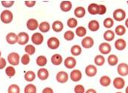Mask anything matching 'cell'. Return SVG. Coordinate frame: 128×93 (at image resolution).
<instances>
[{
	"label": "cell",
	"instance_id": "cell-1",
	"mask_svg": "<svg viewBox=\"0 0 128 93\" xmlns=\"http://www.w3.org/2000/svg\"><path fill=\"white\" fill-rule=\"evenodd\" d=\"M0 19L4 24H9L13 20V14L9 10H4L0 14Z\"/></svg>",
	"mask_w": 128,
	"mask_h": 93
},
{
	"label": "cell",
	"instance_id": "cell-2",
	"mask_svg": "<svg viewBox=\"0 0 128 93\" xmlns=\"http://www.w3.org/2000/svg\"><path fill=\"white\" fill-rule=\"evenodd\" d=\"M126 11L122 8L115 9L113 12V20L116 21H122L126 17Z\"/></svg>",
	"mask_w": 128,
	"mask_h": 93
},
{
	"label": "cell",
	"instance_id": "cell-3",
	"mask_svg": "<svg viewBox=\"0 0 128 93\" xmlns=\"http://www.w3.org/2000/svg\"><path fill=\"white\" fill-rule=\"evenodd\" d=\"M47 46L50 49H57L60 46V41L56 37H50L47 40Z\"/></svg>",
	"mask_w": 128,
	"mask_h": 93
},
{
	"label": "cell",
	"instance_id": "cell-4",
	"mask_svg": "<svg viewBox=\"0 0 128 93\" xmlns=\"http://www.w3.org/2000/svg\"><path fill=\"white\" fill-rule=\"evenodd\" d=\"M8 61L12 66H17L20 62V55L16 52H11L8 55Z\"/></svg>",
	"mask_w": 128,
	"mask_h": 93
},
{
	"label": "cell",
	"instance_id": "cell-5",
	"mask_svg": "<svg viewBox=\"0 0 128 93\" xmlns=\"http://www.w3.org/2000/svg\"><path fill=\"white\" fill-rule=\"evenodd\" d=\"M98 51L102 55H108L112 51V46L108 42H102L98 46Z\"/></svg>",
	"mask_w": 128,
	"mask_h": 93
},
{
	"label": "cell",
	"instance_id": "cell-6",
	"mask_svg": "<svg viewBox=\"0 0 128 93\" xmlns=\"http://www.w3.org/2000/svg\"><path fill=\"white\" fill-rule=\"evenodd\" d=\"M94 45V39L90 36H86L83 38L81 41V45L82 47L86 49H91Z\"/></svg>",
	"mask_w": 128,
	"mask_h": 93
},
{
	"label": "cell",
	"instance_id": "cell-7",
	"mask_svg": "<svg viewBox=\"0 0 128 93\" xmlns=\"http://www.w3.org/2000/svg\"><path fill=\"white\" fill-rule=\"evenodd\" d=\"M29 41V35L25 32H20L18 34V43L20 45H26Z\"/></svg>",
	"mask_w": 128,
	"mask_h": 93
},
{
	"label": "cell",
	"instance_id": "cell-8",
	"mask_svg": "<svg viewBox=\"0 0 128 93\" xmlns=\"http://www.w3.org/2000/svg\"><path fill=\"white\" fill-rule=\"evenodd\" d=\"M117 71L121 77H126L128 75V64L126 63H120L118 66Z\"/></svg>",
	"mask_w": 128,
	"mask_h": 93
},
{
	"label": "cell",
	"instance_id": "cell-9",
	"mask_svg": "<svg viewBox=\"0 0 128 93\" xmlns=\"http://www.w3.org/2000/svg\"><path fill=\"white\" fill-rule=\"evenodd\" d=\"M64 67L66 68H68V69H73L76 65V61L74 57L70 56V57H68V58H66L64 59Z\"/></svg>",
	"mask_w": 128,
	"mask_h": 93
},
{
	"label": "cell",
	"instance_id": "cell-10",
	"mask_svg": "<svg viewBox=\"0 0 128 93\" xmlns=\"http://www.w3.org/2000/svg\"><path fill=\"white\" fill-rule=\"evenodd\" d=\"M70 78L73 82H79L82 79V73L80 70L75 69L70 72Z\"/></svg>",
	"mask_w": 128,
	"mask_h": 93
},
{
	"label": "cell",
	"instance_id": "cell-11",
	"mask_svg": "<svg viewBox=\"0 0 128 93\" xmlns=\"http://www.w3.org/2000/svg\"><path fill=\"white\" fill-rule=\"evenodd\" d=\"M85 74L89 77H93L97 74V67L93 64H90L85 68Z\"/></svg>",
	"mask_w": 128,
	"mask_h": 93
},
{
	"label": "cell",
	"instance_id": "cell-12",
	"mask_svg": "<svg viewBox=\"0 0 128 93\" xmlns=\"http://www.w3.org/2000/svg\"><path fill=\"white\" fill-rule=\"evenodd\" d=\"M31 41L34 45H40L44 41V37L40 33H34L31 36Z\"/></svg>",
	"mask_w": 128,
	"mask_h": 93
},
{
	"label": "cell",
	"instance_id": "cell-13",
	"mask_svg": "<svg viewBox=\"0 0 128 93\" xmlns=\"http://www.w3.org/2000/svg\"><path fill=\"white\" fill-rule=\"evenodd\" d=\"M68 78H69V76H68V73H66L65 71H59L56 74V80L59 83H67L68 80Z\"/></svg>",
	"mask_w": 128,
	"mask_h": 93
},
{
	"label": "cell",
	"instance_id": "cell-14",
	"mask_svg": "<svg viewBox=\"0 0 128 93\" xmlns=\"http://www.w3.org/2000/svg\"><path fill=\"white\" fill-rule=\"evenodd\" d=\"M27 27L29 30L34 31L39 28V23L37 20L34 18H30L27 21Z\"/></svg>",
	"mask_w": 128,
	"mask_h": 93
},
{
	"label": "cell",
	"instance_id": "cell-15",
	"mask_svg": "<svg viewBox=\"0 0 128 93\" xmlns=\"http://www.w3.org/2000/svg\"><path fill=\"white\" fill-rule=\"evenodd\" d=\"M113 86L117 89H122L125 86V80L122 77H116L113 80Z\"/></svg>",
	"mask_w": 128,
	"mask_h": 93
},
{
	"label": "cell",
	"instance_id": "cell-16",
	"mask_svg": "<svg viewBox=\"0 0 128 93\" xmlns=\"http://www.w3.org/2000/svg\"><path fill=\"white\" fill-rule=\"evenodd\" d=\"M114 47L118 51H123L126 47V41L124 39L120 38V39H117L115 41V42H114Z\"/></svg>",
	"mask_w": 128,
	"mask_h": 93
},
{
	"label": "cell",
	"instance_id": "cell-17",
	"mask_svg": "<svg viewBox=\"0 0 128 93\" xmlns=\"http://www.w3.org/2000/svg\"><path fill=\"white\" fill-rule=\"evenodd\" d=\"M49 76L48 70L46 68H40L39 71H37V77L40 80H46L48 79Z\"/></svg>",
	"mask_w": 128,
	"mask_h": 93
},
{
	"label": "cell",
	"instance_id": "cell-18",
	"mask_svg": "<svg viewBox=\"0 0 128 93\" xmlns=\"http://www.w3.org/2000/svg\"><path fill=\"white\" fill-rule=\"evenodd\" d=\"M100 24L99 22L96 20H92L89 22L88 24V28L92 32H96L99 30Z\"/></svg>",
	"mask_w": 128,
	"mask_h": 93
},
{
	"label": "cell",
	"instance_id": "cell-19",
	"mask_svg": "<svg viewBox=\"0 0 128 93\" xmlns=\"http://www.w3.org/2000/svg\"><path fill=\"white\" fill-rule=\"evenodd\" d=\"M51 62L55 66H58L63 62V58L59 54H55L51 58Z\"/></svg>",
	"mask_w": 128,
	"mask_h": 93
},
{
	"label": "cell",
	"instance_id": "cell-20",
	"mask_svg": "<svg viewBox=\"0 0 128 93\" xmlns=\"http://www.w3.org/2000/svg\"><path fill=\"white\" fill-rule=\"evenodd\" d=\"M60 8L64 12H68L72 8V3L70 1H62L60 3Z\"/></svg>",
	"mask_w": 128,
	"mask_h": 93
},
{
	"label": "cell",
	"instance_id": "cell-21",
	"mask_svg": "<svg viewBox=\"0 0 128 93\" xmlns=\"http://www.w3.org/2000/svg\"><path fill=\"white\" fill-rule=\"evenodd\" d=\"M6 41L10 45L15 44L16 42H18V35H16V33L13 32L8 33L6 36Z\"/></svg>",
	"mask_w": 128,
	"mask_h": 93
},
{
	"label": "cell",
	"instance_id": "cell-22",
	"mask_svg": "<svg viewBox=\"0 0 128 93\" xmlns=\"http://www.w3.org/2000/svg\"><path fill=\"white\" fill-rule=\"evenodd\" d=\"M74 15L78 18H82L86 14V9L82 6H78L74 9Z\"/></svg>",
	"mask_w": 128,
	"mask_h": 93
},
{
	"label": "cell",
	"instance_id": "cell-23",
	"mask_svg": "<svg viewBox=\"0 0 128 93\" xmlns=\"http://www.w3.org/2000/svg\"><path fill=\"white\" fill-rule=\"evenodd\" d=\"M64 29V24L61 20H56L52 23V30L56 33H60Z\"/></svg>",
	"mask_w": 128,
	"mask_h": 93
},
{
	"label": "cell",
	"instance_id": "cell-24",
	"mask_svg": "<svg viewBox=\"0 0 128 93\" xmlns=\"http://www.w3.org/2000/svg\"><path fill=\"white\" fill-rule=\"evenodd\" d=\"M87 10L91 15H96L98 13V5L96 3H91L89 5Z\"/></svg>",
	"mask_w": 128,
	"mask_h": 93
},
{
	"label": "cell",
	"instance_id": "cell-25",
	"mask_svg": "<svg viewBox=\"0 0 128 93\" xmlns=\"http://www.w3.org/2000/svg\"><path fill=\"white\" fill-rule=\"evenodd\" d=\"M114 37H115V33L112 30H108L106 31L103 34V38L106 41V42L112 41L114 39Z\"/></svg>",
	"mask_w": 128,
	"mask_h": 93
},
{
	"label": "cell",
	"instance_id": "cell-26",
	"mask_svg": "<svg viewBox=\"0 0 128 93\" xmlns=\"http://www.w3.org/2000/svg\"><path fill=\"white\" fill-rule=\"evenodd\" d=\"M70 53L74 56H79L82 53V48L79 45H74L70 49Z\"/></svg>",
	"mask_w": 128,
	"mask_h": 93
},
{
	"label": "cell",
	"instance_id": "cell-27",
	"mask_svg": "<svg viewBox=\"0 0 128 93\" xmlns=\"http://www.w3.org/2000/svg\"><path fill=\"white\" fill-rule=\"evenodd\" d=\"M111 83H112L111 78L106 75L101 77V78L99 79V83L101 84V86L104 87H108V86H110Z\"/></svg>",
	"mask_w": 128,
	"mask_h": 93
},
{
	"label": "cell",
	"instance_id": "cell-28",
	"mask_svg": "<svg viewBox=\"0 0 128 93\" xmlns=\"http://www.w3.org/2000/svg\"><path fill=\"white\" fill-rule=\"evenodd\" d=\"M51 26L47 21H42L39 24V29L42 33H47L50 30Z\"/></svg>",
	"mask_w": 128,
	"mask_h": 93
},
{
	"label": "cell",
	"instance_id": "cell-29",
	"mask_svg": "<svg viewBox=\"0 0 128 93\" xmlns=\"http://www.w3.org/2000/svg\"><path fill=\"white\" fill-rule=\"evenodd\" d=\"M94 63L96 66L101 67L102 65H104V64L106 63V58L103 55H96L94 58Z\"/></svg>",
	"mask_w": 128,
	"mask_h": 93
},
{
	"label": "cell",
	"instance_id": "cell-30",
	"mask_svg": "<svg viewBox=\"0 0 128 93\" xmlns=\"http://www.w3.org/2000/svg\"><path fill=\"white\" fill-rule=\"evenodd\" d=\"M107 61H108V64L110 66L114 67V66H116L118 64V58L115 55H110L108 57Z\"/></svg>",
	"mask_w": 128,
	"mask_h": 93
},
{
	"label": "cell",
	"instance_id": "cell-31",
	"mask_svg": "<svg viewBox=\"0 0 128 93\" xmlns=\"http://www.w3.org/2000/svg\"><path fill=\"white\" fill-rule=\"evenodd\" d=\"M86 29L83 27V26H80L78 27H76V30H75V33L78 37H84L86 35Z\"/></svg>",
	"mask_w": 128,
	"mask_h": 93
},
{
	"label": "cell",
	"instance_id": "cell-32",
	"mask_svg": "<svg viewBox=\"0 0 128 93\" xmlns=\"http://www.w3.org/2000/svg\"><path fill=\"white\" fill-rule=\"evenodd\" d=\"M35 78H36V74L32 71H29L24 74V79L28 82H32L35 80Z\"/></svg>",
	"mask_w": 128,
	"mask_h": 93
},
{
	"label": "cell",
	"instance_id": "cell-33",
	"mask_svg": "<svg viewBox=\"0 0 128 93\" xmlns=\"http://www.w3.org/2000/svg\"><path fill=\"white\" fill-rule=\"evenodd\" d=\"M36 64L39 67H44L47 64V58L44 55H40V56L37 57V58L36 60Z\"/></svg>",
	"mask_w": 128,
	"mask_h": 93
},
{
	"label": "cell",
	"instance_id": "cell-34",
	"mask_svg": "<svg viewBox=\"0 0 128 93\" xmlns=\"http://www.w3.org/2000/svg\"><path fill=\"white\" fill-rule=\"evenodd\" d=\"M114 33L119 36H124L125 33H126V28L124 25H118L115 27V30H114Z\"/></svg>",
	"mask_w": 128,
	"mask_h": 93
},
{
	"label": "cell",
	"instance_id": "cell-35",
	"mask_svg": "<svg viewBox=\"0 0 128 93\" xmlns=\"http://www.w3.org/2000/svg\"><path fill=\"white\" fill-rule=\"evenodd\" d=\"M24 51L26 52V54H28V55H33L36 52V49L33 45L29 44L25 46Z\"/></svg>",
	"mask_w": 128,
	"mask_h": 93
},
{
	"label": "cell",
	"instance_id": "cell-36",
	"mask_svg": "<svg viewBox=\"0 0 128 93\" xmlns=\"http://www.w3.org/2000/svg\"><path fill=\"white\" fill-rule=\"evenodd\" d=\"M24 93H36V87L34 84H28L24 88Z\"/></svg>",
	"mask_w": 128,
	"mask_h": 93
},
{
	"label": "cell",
	"instance_id": "cell-37",
	"mask_svg": "<svg viewBox=\"0 0 128 93\" xmlns=\"http://www.w3.org/2000/svg\"><path fill=\"white\" fill-rule=\"evenodd\" d=\"M78 21L76 19L74 18V17H70L68 20L67 21V25L68 27L70 28H75L76 27V26H78Z\"/></svg>",
	"mask_w": 128,
	"mask_h": 93
},
{
	"label": "cell",
	"instance_id": "cell-38",
	"mask_svg": "<svg viewBox=\"0 0 128 93\" xmlns=\"http://www.w3.org/2000/svg\"><path fill=\"white\" fill-rule=\"evenodd\" d=\"M103 25L107 29L112 28L113 27V25H114V20H113V18H111V17L106 18L104 20V21H103Z\"/></svg>",
	"mask_w": 128,
	"mask_h": 93
},
{
	"label": "cell",
	"instance_id": "cell-39",
	"mask_svg": "<svg viewBox=\"0 0 128 93\" xmlns=\"http://www.w3.org/2000/svg\"><path fill=\"white\" fill-rule=\"evenodd\" d=\"M15 74H16V71H15L14 67H13L12 66H9L6 68V74L8 77H12L15 75Z\"/></svg>",
	"mask_w": 128,
	"mask_h": 93
},
{
	"label": "cell",
	"instance_id": "cell-40",
	"mask_svg": "<svg viewBox=\"0 0 128 93\" xmlns=\"http://www.w3.org/2000/svg\"><path fill=\"white\" fill-rule=\"evenodd\" d=\"M20 87L17 84H12L8 89V93H20Z\"/></svg>",
	"mask_w": 128,
	"mask_h": 93
},
{
	"label": "cell",
	"instance_id": "cell-41",
	"mask_svg": "<svg viewBox=\"0 0 128 93\" xmlns=\"http://www.w3.org/2000/svg\"><path fill=\"white\" fill-rule=\"evenodd\" d=\"M75 33L71 30H67L64 34V38L67 41H71L74 39Z\"/></svg>",
	"mask_w": 128,
	"mask_h": 93
},
{
	"label": "cell",
	"instance_id": "cell-42",
	"mask_svg": "<svg viewBox=\"0 0 128 93\" xmlns=\"http://www.w3.org/2000/svg\"><path fill=\"white\" fill-rule=\"evenodd\" d=\"M74 91L75 93H85V88L83 85L81 84H79V85H76L75 86L74 89Z\"/></svg>",
	"mask_w": 128,
	"mask_h": 93
},
{
	"label": "cell",
	"instance_id": "cell-43",
	"mask_svg": "<svg viewBox=\"0 0 128 93\" xmlns=\"http://www.w3.org/2000/svg\"><path fill=\"white\" fill-rule=\"evenodd\" d=\"M30 55H28V54H24L20 59V62L24 65H28L30 63Z\"/></svg>",
	"mask_w": 128,
	"mask_h": 93
},
{
	"label": "cell",
	"instance_id": "cell-44",
	"mask_svg": "<svg viewBox=\"0 0 128 93\" xmlns=\"http://www.w3.org/2000/svg\"><path fill=\"white\" fill-rule=\"evenodd\" d=\"M1 3H2L3 7H5V8H10V7H12L14 5V1H13V0H10V1H9V0H5V1H2Z\"/></svg>",
	"mask_w": 128,
	"mask_h": 93
},
{
	"label": "cell",
	"instance_id": "cell-45",
	"mask_svg": "<svg viewBox=\"0 0 128 93\" xmlns=\"http://www.w3.org/2000/svg\"><path fill=\"white\" fill-rule=\"evenodd\" d=\"M107 11V8L105 5H98V13L99 15H104Z\"/></svg>",
	"mask_w": 128,
	"mask_h": 93
},
{
	"label": "cell",
	"instance_id": "cell-46",
	"mask_svg": "<svg viewBox=\"0 0 128 93\" xmlns=\"http://www.w3.org/2000/svg\"><path fill=\"white\" fill-rule=\"evenodd\" d=\"M36 1H33V0H30V1H28V0H27V1L24 2V4L25 5H26L27 7L28 8H32L34 7L35 5H36Z\"/></svg>",
	"mask_w": 128,
	"mask_h": 93
},
{
	"label": "cell",
	"instance_id": "cell-47",
	"mask_svg": "<svg viewBox=\"0 0 128 93\" xmlns=\"http://www.w3.org/2000/svg\"><path fill=\"white\" fill-rule=\"evenodd\" d=\"M6 66V61L4 58H0V70H2Z\"/></svg>",
	"mask_w": 128,
	"mask_h": 93
},
{
	"label": "cell",
	"instance_id": "cell-48",
	"mask_svg": "<svg viewBox=\"0 0 128 93\" xmlns=\"http://www.w3.org/2000/svg\"><path fill=\"white\" fill-rule=\"evenodd\" d=\"M42 93H54V91H53V89L52 88H50V87H46L42 91Z\"/></svg>",
	"mask_w": 128,
	"mask_h": 93
},
{
	"label": "cell",
	"instance_id": "cell-49",
	"mask_svg": "<svg viewBox=\"0 0 128 93\" xmlns=\"http://www.w3.org/2000/svg\"><path fill=\"white\" fill-rule=\"evenodd\" d=\"M85 93H97V92L94 89H89L85 92Z\"/></svg>",
	"mask_w": 128,
	"mask_h": 93
},
{
	"label": "cell",
	"instance_id": "cell-50",
	"mask_svg": "<svg viewBox=\"0 0 128 93\" xmlns=\"http://www.w3.org/2000/svg\"><path fill=\"white\" fill-rule=\"evenodd\" d=\"M125 27L126 28H128V18L126 19V20H125Z\"/></svg>",
	"mask_w": 128,
	"mask_h": 93
},
{
	"label": "cell",
	"instance_id": "cell-51",
	"mask_svg": "<svg viewBox=\"0 0 128 93\" xmlns=\"http://www.w3.org/2000/svg\"><path fill=\"white\" fill-rule=\"evenodd\" d=\"M125 93H128V86L125 89Z\"/></svg>",
	"mask_w": 128,
	"mask_h": 93
},
{
	"label": "cell",
	"instance_id": "cell-52",
	"mask_svg": "<svg viewBox=\"0 0 128 93\" xmlns=\"http://www.w3.org/2000/svg\"><path fill=\"white\" fill-rule=\"evenodd\" d=\"M1 55H2V53H1V51H0V58H1Z\"/></svg>",
	"mask_w": 128,
	"mask_h": 93
},
{
	"label": "cell",
	"instance_id": "cell-53",
	"mask_svg": "<svg viewBox=\"0 0 128 93\" xmlns=\"http://www.w3.org/2000/svg\"><path fill=\"white\" fill-rule=\"evenodd\" d=\"M116 93H123V92H116Z\"/></svg>",
	"mask_w": 128,
	"mask_h": 93
},
{
	"label": "cell",
	"instance_id": "cell-54",
	"mask_svg": "<svg viewBox=\"0 0 128 93\" xmlns=\"http://www.w3.org/2000/svg\"><path fill=\"white\" fill-rule=\"evenodd\" d=\"M126 3H127V5H128V1H127V2H126Z\"/></svg>",
	"mask_w": 128,
	"mask_h": 93
}]
</instances>
